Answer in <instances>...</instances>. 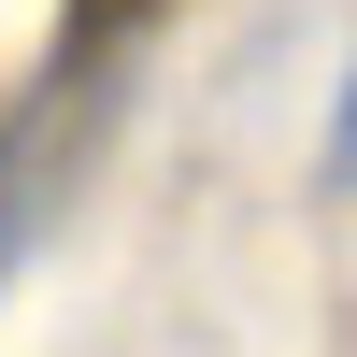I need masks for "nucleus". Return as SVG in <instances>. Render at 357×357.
<instances>
[{
    "mask_svg": "<svg viewBox=\"0 0 357 357\" xmlns=\"http://www.w3.org/2000/svg\"><path fill=\"white\" fill-rule=\"evenodd\" d=\"M29 186H43V143H29V129H0V257L29 243Z\"/></svg>",
    "mask_w": 357,
    "mask_h": 357,
    "instance_id": "f257e3e1",
    "label": "nucleus"
},
{
    "mask_svg": "<svg viewBox=\"0 0 357 357\" xmlns=\"http://www.w3.org/2000/svg\"><path fill=\"white\" fill-rule=\"evenodd\" d=\"M329 172H357V86H343V129H329Z\"/></svg>",
    "mask_w": 357,
    "mask_h": 357,
    "instance_id": "f03ea898",
    "label": "nucleus"
}]
</instances>
